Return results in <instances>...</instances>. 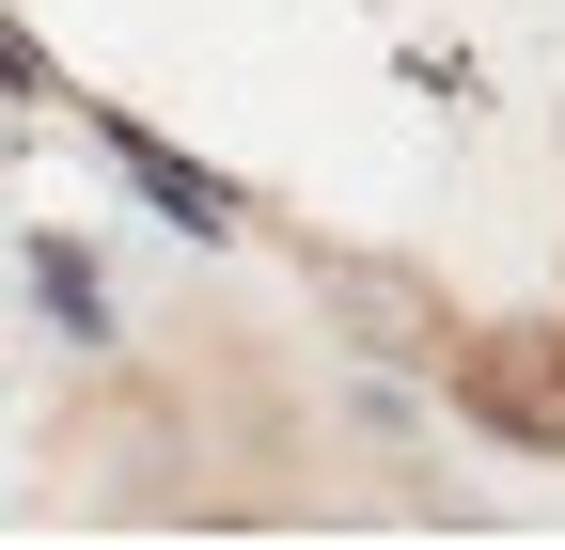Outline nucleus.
Listing matches in <instances>:
<instances>
[{
    "mask_svg": "<svg viewBox=\"0 0 565 550\" xmlns=\"http://www.w3.org/2000/svg\"><path fill=\"white\" fill-rule=\"evenodd\" d=\"M32 299H47L63 330H79V347H95V330H110V284H95V267H79V252H63V236H32Z\"/></svg>",
    "mask_w": 565,
    "mask_h": 550,
    "instance_id": "obj_4",
    "label": "nucleus"
},
{
    "mask_svg": "<svg viewBox=\"0 0 565 550\" xmlns=\"http://www.w3.org/2000/svg\"><path fill=\"white\" fill-rule=\"evenodd\" d=\"M440 393L471 409L487 441H519V456H565V330H471V347L440 362Z\"/></svg>",
    "mask_w": 565,
    "mask_h": 550,
    "instance_id": "obj_1",
    "label": "nucleus"
},
{
    "mask_svg": "<svg viewBox=\"0 0 565 550\" xmlns=\"http://www.w3.org/2000/svg\"><path fill=\"white\" fill-rule=\"evenodd\" d=\"M315 299H330L345 330H377V347H393V362H424V378H440V362H456V330H440V315H424V299L393 284V267H315Z\"/></svg>",
    "mask_w": 565,
    "mask_h": 550,
    "instance_id": "obj_2",
    "label": "nucleus"
},
{
    "mask_svg": "<svg viewBox=\"0 0 565 550\" xmlns=\"http://www.w3.org/2000/svg\"><path fill=\"white\" fill-rule=\"evenodd\" d=\"M95 142H110V158L141 173V204H158L173 236H221V221H236V189H221V173H189L173 142H141V110H95Z\"/></svg>",
    "mask_w": 565,
    "mask_h": 550,
    "instance_id": "obj_3",
    "label": "nucleus"
}]
</instances>
